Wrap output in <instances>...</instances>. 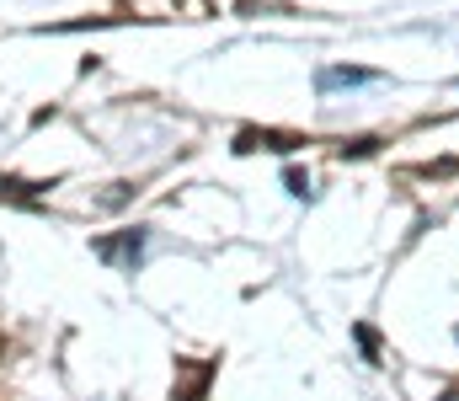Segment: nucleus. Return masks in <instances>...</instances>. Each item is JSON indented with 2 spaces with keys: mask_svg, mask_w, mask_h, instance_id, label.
Here are the masks:
<instances>
[{
  "mask_svg": "<svg viewBox=\"0 0 459 401\" xmlns=\"http://www.w3.org/2000/svg\"><path fill=\"white\" fill-rule=\"evenodd\" d=\"M209 380H214V364L204 359V364H177V386H171V401H204V391H209Z\"/></svg>",
  "mask_w": 459,
  "mask_h": 401,
  "instance_id": "f257e3e1",
  "label": "nucleus"
},
{
  "mask_svg": "<svg viewBox=\"0 0 459 401\" xmlns=\"http://www.w3.org/2000/svg\"><path fill=\"white\" fill-rule=\"evenodd\" d=\"M294 144H305L299 134H278V129H240L235 139V150L246 155V150H294Z\"/></svg>",
  "mask_w": 459,
  "mask_h": 401,
  "instance_id": "f03ea898",
  "label": "nucleus"
},
{
  "mask_svg": "<svg viewBox=\"0 0 459 401\" xmlns=\"http://www.w3.org/2000/svg\"><path fill=\"white\" fill-rule=\"evenodd\" d=\"M358 81H374V70H326L321 86H358Z\"/></svg>",
  "mask_w": 459,
  "mask_h": 401,
  "instance_id": "7ed1b4c3",
  "label": "nucleus"
}]
</instances>
